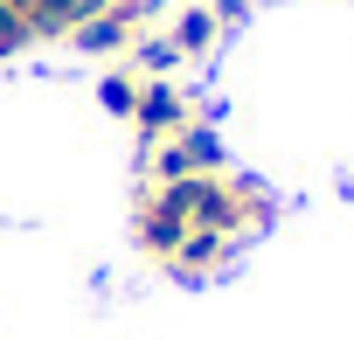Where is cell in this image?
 I'll use <instances>...</instances> for the list:
<instances>
[{
    "instance_id": "6da1fadb",
    "label": "cell",
    "mask_w": 354,
    "mask_h": 340,
    "mask_svg": "<svg viewBox=\"0 0 354 340\" xmlns=\"http://www.w3.org/2000/svg\"><path fill=\"white\" fill-rule=\"evenodd\" d=\"M223 167H230V153H223L216 125H202V118H188L181 132H167L153 146V181H195V174H223Z\"/></svg>"
},
{
    "instance_id": "7a4b0ae2",
    "label": "cell",
    "mask_w": 354,
    "mask_h": 340,
    "mask_svg": "<svg viewBox=\"0 0 354 340\" xmlns=\"http://www.w3.org/2000/svg\"><path fill=\"white\" fill-rule=\"evenodd\" d=\"M195 118V104H188V91L174 84V77H146V91H139V111H132V125H139V139H146V153L167 139V132H181Z\"/></svg>"
},
{
    "instance_id": "3957f363",
    "label": "cell",
    "mask_w": 354,
    "mask_h": 340,
    "mask_svg": "<svg viewBox=\"0 0 354 340\" xmlns=\"http://www.w3.org/2000/svg\"><path fill=\"white\" fill-rule=\"evenodd\" d=\"M160 49H167V63H195V56H209V49H216V15H209V8L174 15L167 35H160Z\"/></svg>"
},
{
    "instance_id": "277c9868",
    "label": "cell",
    "mask_w": 354,
    "mask_h": 340,
    "mask_svg": "<svg viewBox=\"0 0 354 340\" xmlns=\"http://www.w3.org/2000/svg\"><path fill=\"white\" fill-rule=\"evenodd\" d=\"M139 91H146V77L125 63V70H111L104 84H97V97H104V111H118V118H132L139 111Z\"/></svg>"
},
{
    "instance_id": "5b68a950",
    "label": "cell",
    "mask_w": 354,
    "mask_h": 340,
    "mask_svg": "<svg viewBox=\"0 0 354 340\" xmlns=\"http://www.w3.org/2000/svg\"><path fill=\"white\" fill-rule=\"evenodd\" d=\"M243 8H250V0H209V15H216V28H223V21H243Z\"/></svg>"
}]
</instances>
